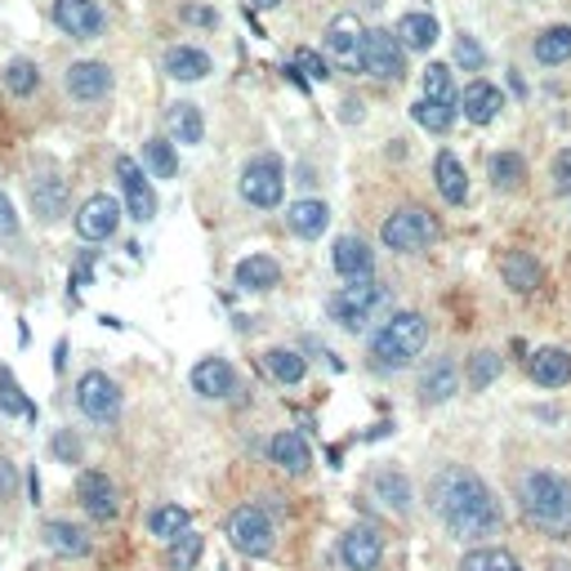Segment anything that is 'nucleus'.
<instances>
[{
  "mask_svg": "<svg viewBox=\"0 0 571 571\" xmlns=\"http://www.w3.org/2000/svg\"><path fill=\"white\" fill-rule=\"evenodd\" d=\"M54 455H59V460H68V464H72V460H77V455H81V442H77V438H72V433H59V438H54Z\"/></svg>",
  "mask_w": 571,
  "mask_h": 571,
  "instance_id": "nucleus-50",
  "label": "nucleus"
},
{
  "mask_svg": "<svg viewBox=\"0 0 571 571\" xmlns=\"http://www.w3.org/2000/svg\"><path fill=\"white\" fill-rule=\"evenodd\" d=\"M192 389L201 398H232L237 393V371L228 358H206L192 367Z\"/></svg>",
  "mask_w": 571,
  "mask_h": 571,
  "instance_id": "nucleus-17",
  "label": "nucleus"
},
{
  "mask_svg": "<svg viewBox=\"0 0 571 571\" xmlns=\"http://www.w3.org/2000/svg\"><path fill=\"white\" fill-rule=\"evenodd\" d=\"M522 513L549 535H571V487L544 469L527 473L522 478Z\"/></svg>",
  "mask_w": 571,
  "mask_h": 571,
  "instance_id": "nucleus-2",
  "label": "nucleus"
},
{
  "mask_svg": "<svg viewBox=\"0 0 571 571\" xmlns=\"http://www.w3.org/2000/svg\"><path fill=\"white\" fill-rule=\"evenodd\" d=\"M433 509L460 540H482L500 531V504L487 491V482L469 469H442L433 478Z\"/></svg>",
  "mask_w": 571,
  "mask_h": 571,
  "instance_id": "nucleus-1",
  "label": "nucleus"
},
{
  "mask_svg": "<svg viewBox=\"0 0 571 571\" xmlns=\"http://www.w3.org/2000/svg\"><path fill=\"white\" fill-rule=\"evenodd\" d=\"M228 540L237 553L246 558H263L272 549V518L263 504H241L232 518H228Z\"/></svg>",
  "mask_w": 571,
  "mask_h": 571,
  "instance_id": "nucleus-6",
  "label": "nucleus"
},
{
  "mask_svg": "<svg viewBox=\"0 0 571 571\" xmlns=\"http://www.w3.org/2000/svg\"><path fill=\"white\" fill-rule=\"evenodd\" d=\"M495 375H500V358H495V353H473V362H469V384H473V389H487Z\"/></svg>",
  "mask_w": 571,
  "mask_h": 571,
  "instance_id": "nucleus-44",
  "label": "nucleus"
},
{
  "mask_svg": "<svg viewBox=\"0 0 571 571\" xmlns=\"http://www.w3.org/2000/svg\"><path fill=\"white\" fill-rule=\"evenodd\" d=\"M117 179H121V188H126V206H130V219H152L157 214V192H152V183H148V174L139 170V161H130V157H117Z\"/></svg>",
  "mask_w": 571,
  "mask_h": 571,
  "instance_id": "nucleus-14",
  "label": "nucleus"
},
{
  "mask_svg": "<svg viewBox=\"0 0 571 571\" xmlns=\"http://www.w3.org/2000/svg\"><path fill=\"white\" fill-rule=\"evenodd\" d=\"M500 272H504V281L513 286L518 295H531L535 286L544 281V272H540V263L527 254V250H509L504 259H500Z\"/></svg>",
  "mask_w": 571,
  "mask_h": 571,
  "instance_id": "nucleus-23",
  "label": "nucleus"
},
{
  "mask_svg": "<svg viewBox=\"0 0 571 571\" xmlns=\"http://www.w3.org/2000/svg\"><path fill=\"white\" fill-rule=\"evenodd\" d=\"M553 188L571 197V148H562V152L553 157Z\"/></svg>",
  "mask_w": 571,
  "mask_h": 571,
  "instance_id": "nucleus-46",
  "label": "nucleus"
},
{
  "mask_svg": "<svg viewBox=\"0 0 571 571\" xmlns=\"http://www.w3.org/2000/svg\"><path fill=\"white\" fill-rule=\"evenodd\" d=\"M201 544H206V540H201L197 531H183L179 540H170V567H174V571H192L197 558H201Z\"/></svg>",
  "mask_w": 571,
  "mask_h": 571,
  "instance_id": "nucleus-42",
  "label": "nucleus"
},
{
  "mask_svg": "<svg viewBox=\"0 0 571 571\" xmlns=\"http://www.w3.org/2000/svg\"><path fill=\"white\" fill-rule=\"evenodd\" d=\"M286 223H291V232L295 237H322L327 232V223H331V210H327V201H313V197H304V201H295V206H286Z\"/></svg>",
  "mask_w": 571,
  "mask_h": 571,
  "instance_id": "nucleus-21",
  "label": "nucleus"
},
{
  "mask_svg": "<svg viewBox=\"0 0 571 571\" xmlns=\"http://www.w3.org/2000/svg\"><path fill=\"white\" fill-rule=\"evenodd\" d=\"M77 500H81V509L90 513V518H99V522H108V518H117V487L108 482V473H99V469H86L81 478H77Z\"/></svg>",
  "mask_w": 571,
  "mask_h": 571,
  "instance_id": "nucleus-15",
  "label": "nucleus"
},
{
  "mask_svg": "<svg viewBox=\"0 0 571 571\" xmlns=\"http://www.w3.org/2000/svg\"><path fill=\"white\" fill-rule=\"evenodd\" d=\"M183 19H188V23H214L210 10H183Z\"/></svg>",
  "mask_w": 571,
  "mask_h": 571,
  "instance_id": "nucleus-51",
  "label": "nucleus"
},
{
  "mask_svg": "<svg viewBox=\"0 0 571 571\" xmlns=\"http://www.w3.org/2000/svg\"><path fill=\"white\" fill-rule=\"evenodd\" d=\"M460 571H522L509 549H469L460 558Z\"/></svg>",
  "mask_w": 571,
  "mask_h": 571,
  "instance_id": "nucleus-37",
  "label": "nucleus"
},
{
  "mask_svg": "<svg viewBox=\"0 0 571 571\" xmlns=\"http://www.w3.org/2000/svg\"><path fill=\"white\" fill-rule=\"evenodd\" d=\"M424 99L442 103V108H455V86H451V68L447 63H429L424 68Z\"/></svg>",
  "mask_w": 571,
  "mask_h": 571,
  "instance_id": "nucleus-38",
  "label": "nucleus"
},
{
  "mask_svg": "<svg viewBox=\"0 0 571 571\" xmlns=\"http://www.w3.org/2000/svg\"><path fill=\"white\" fill-rule=\"evenodd\" d=\"M6 86H10V94H32L37 86H41V72H37V63H28V59H14L10 68H6Z\"/></svg>",
  "mask_w": 571,
  "mask_h": 571,
  "instance_id": "nucleus-43",
  "label": "nucleus"
},
{
  "mask_svg": "<svg viewBox=\"0 0 571 571\" xmlns=\"http://www.w3.org/2000/svg\"><path fill=\"white\" fill-rule=\"evenodd\" d=\"M460 389V371H455V362H447V358H438L424 375H420V398L433 407V402H447L451 393Z\"/></svg>",
  "mask_w": 571,
  "mask_h": 571,
  "instance_id": "nucleus-26",
  "label": "nucleus"
},
{
  "mask_svg": "<svg viewBox=\"0 0 571 571\" xmlns=\"http://www.w3.org/2000/svg\"><path fill=\"white\" fill-rule=\"evenodd\" d=\"M166 121H170V134H174L179 143H188V148L201 143V134H206V121H201V108H197V103H174Z\"/></svg>",
  "mask_w": 571,
  "mask_h": 571,
  "instance_id": "nucleus-33",
  "label": "nucleus"
},
{
  "mask_svg": "<svg viewBox=\"0 0 571 571\" xmlns=\"http://www.w3.org/2000/svg\"><path fill=\"white\" fill-rule=\"evenodd\" d=\"M268 460H272L277 469H286V473H304V469L313 464V451H309V442H304L295 429H281V433L268 442Z\"/></svg>",
  "mask_w": 571,
  "mask_h": 571,
  "instance_id": "nucleus-18",
  "label": "nucleus"
},
{
  "mask_svg": "<svg viewBox=\"0 0 571 571\" xmlns=\"http://www.w3.org/2000/svg\"><path fill=\"white\" fill-rule=\"evenodd\" d=\"M263 367L272 371L277 384H300L304 380V358L295 349H268L263 353Z\"/></svg>",
  "mask_w": 571,
  "mask_h": 571,
  "instance_id": "nucleus-36",
  "label": "nucleus"
},
{
  "mask_svg": "<svg viewBox=\"0 0 571 571\" xmlns=\"http://www.w3.org/2000/svg\"><path fill=\"white\" fill-rule=\"evenodd\" d=\"M522 174H527V166H522L518 152H495V157H491V183H495V188H518Z\"/></svg>",
  "mask_w": 571,
  "mask_h": 571,
  "instance_id": "nucleus-41",
  "label": "nucleus"
},
{
  "mask_svg": "<svg viewBox=\"0 0 571 571\" xmlns=\"http://www.w3.org/2000/svg\"><path fill=\"white\" fill-rule=\"evenodd\" d=\"M300 68L313 77V81H327L331 77V68H327V59H318L313 50H300Z\"/></svg>",
  "mask_w": 571,
  "mask_h": 571,
  "instance_id": "nucleus-48",
  "label": "nucleus"
},
{
  "mask_svg": "<svg viewBox=\"0 0 571 571\" xmlns=\"http://www.w3.org/2000/svg\"><path fill=\"white\" fill-rule=\"evenodd\" d=\"M117 223H121V206H117V197H108V192L86 197L81 210H77V232H81L86 241H108V237L117 232Z\"/></svg>",
  "mask_w": 571,
  "mask_h": 571,
  "instance_id": "nucleus-12",
  "label": "nucleus"
},
{
  "mask_svg": "<svg viewBox=\"0 0 571 571\" xmlns=\"http://www.w3.org/2000/svg\"><path fill=\"white\" fill-rule=\"evenodd\" d=\"M250 6H254V10H277L281 0H250Z\"/></svg>",
  "mask_w": 571,
  "mask_h": 571,
  "instance_id": "nucleus-52",
  "label": "nucleus"
},
{
  "mask_svg": "<svg viewBox=\"0 0 571 571\" xmlns=\"http://www.w3.org/2000/svg\"><path fill=\"white\" fill-rule=\"evenodd\" d=\"M286 192V170L277 157H254L246 170H241V197L259 210H272Z\"/></svg>",
  "mask_w": 571,
  "mask_h": 571,
  "instance_id": "nucleus-7",
  "label": "nucleus"
},
{
  "mask_svg": "<svg viewBox=\"0 0 571 571\" xmlns=\"http://www.w3.org/2000/svg\"><path fill=\"white\" fill-rule=\"evenodd\" d=\"M455 59H460V68L478 72V68H482V50H478V41H473V37H460V41H455Z\"/></svg>",
  "mask_w": 571,
  "mask_h": 571,
  "instance_id": "nucleus-45",
  "label": "nucleus"
},
{
  "mask_svg": "<svg viewBox=\"0 0 571 571\" xmlns=\"http://www.w3.org/2000/svg\"><path fill=\"white\" fill-rule=\"evenodd\" d=\"M393 37L402 41V50H433L438 41V19L433 14H402Z\"/></svg>",
  "mask_w": 571,
  "mask_h": 571,
  "instance_id": "nucleus-28",
  "label": "nucleus"
},
{
  "mask_svg": "<svg viewBox=\"0 0 571 571\" xmlns=\"http://www.w3.org/2000/svg\"><path fill=\"white\" fill-rule=\"evenodd\" d=\"M32 206H37V214L46 223H54L59 214H68V188H63V179H54V174L32 179Z\"/></svg>",
  "mask_w": 571,
  "mask_h": 571,
  "instance_id": "nucleus-25",
  "label": "nucleus"
},
{
  "mask_svg": "<svg viewBox=\"0 0 571 571\" xmlns=\"http://www.w3.org/2000/svg\"><path fill=\"white\" fill-rule=\"evenodd\" d=\"M206 72H210V54H201L192 46L166 50V77H174V81H201Z\"/></svg>",
  "mask_w": 571,
  "mask_h": 571,
  "instance_id": "nucleus-29",
  "label": "nucleus"
},
{
  "mask_svg": "<svg viewBox=\"0 0 571 571\" xmlns=\"http://www.w3.org/2000/svg\"><path fill=\"white\" fill-rule=\"evenodd\" d=\"M362 50H367V28L358 23V14H335L327 23V54L344 72H362Z\"/></svg>",
  "mask_w": 571,
  "mask_h": 571,
  "instance_id": "nucleus-9",
  "label": "nucleus"
},
{
  "mask_svg": "<svg viewBox=\"0 0 571 571\" xmlns=\"http://www.w3.org/2000/svg\"><path fill=\"white\" fill-rule=\"evenodd\" d=\"M340 558L349 571H375L380 558H384V535L371 527V522H358L353 531H344L340 540Z\"/></svg>",
  "mask_w": 571,
  "mask_h": 571,
  "instance_id": "nucleus-13",
  "label": "nucleus"
},
{
  "mask_svg": "<svg viewBox=\"0 0 571 571\" xmlns=\"http://www.w3.org/2000/svg\"><path fill=\"white\" fill-rule=\"evenodd\" d=\"M277 281H281V268L268 254H250V259L237 263V286L241 291H272Z\"/></svg>",
  "mask_w": 571,
  "mask_h": 571,
  "instance_id": "nucleus-27",
  "label": "nucleus"
},
{
  "mask_svg": "<svg viewBox=\"0 0 571 571\" xmlns=\"http://www.w3.org/2000/svg\"><path fill=\"white\" fill-rule=\"evenodd\" d=\"M424 344H429V322L420 313H393L371 340V362L380 371H402L424 353Z\"/></svg>",
  "mask_w": 571,
  "mask_h": 571,
  "instance_id": "nucleus-3",
  "label": "nucleus"
},
{
  "mask_svg": "<svg viewBox=\"0 0 571 571\" xmlns=\"http://www.w3.org/2000/svg\"><path fill=\"white\" fill-rule=\"evenodd\" d=\"M411 117H415V126H424L429 134H447V130H451V121H455V108H442V103L420 99V103L411 108Z\"/></svg>",
  "mask_w": 571,
  "mask_h": 571,
  "instance_id": "nucleus-40",
  "label": "nucleus"
},
{
  "mask_svg": "<svg viewBox=\"0 0 571 571\" xmlns=\"http://www.w3.org/2000/svg\"><path fill=\"white\" fill-rule=\"evenodd\" d=\"M108 90H112V68H108V63L86 59V63H72V68H68V94H72V99L99 103V99H108Z\"/></svg>",
  "mask_w": 571,
  "mask_h": 571,
  "instance_id": "nucleus-16",
  "label": "nucleus"
},
{
  "mask_svg": "<svg viewBox=\"0 0 571 571\" xmlns=\"http://www.w3.org/2000/svg\"><path fill=\"white\" fill-rule=\"evenodd\" d=\"M433 237H438V223H433V214L420 210V206L393 210V214L384 219V228H380V241H384L389 250H398V254H420Z\"/></svg>",
  "mask_w": 571,
  "mask_h": 571,
  "instance_id": "nucleus-5",
  "label": "nucleus"
},
{
  "mask_svg": "<svg viewBox=\"0 0 571 571\" xmlns=\"http://www.w3.org/2000/svg\"><path fill=\"white\" fill-rule=\"evenodd\" d=\"M527 367H531V380L540 389H562L571 380V353H562V349H540Z\"/></svg>",
  "mask_w": 571,
  "mask_h": 571,
  "instance_id": "nucleus-22",
  "label": "nucleus"
},
{
  "mask_svg": "<svg viewBox=\"0 0 571 571\" xmlns=\"http://www.w3.org/2000/svg\"><path fill=\"white\" fill-rule=\"evenodd\" d=\"M46 544L59 553V558H86L90 553V540H86V531L81 527H72V522H46Z\"/></svg>",
  "mask_w": 571,
  "mask_h": 571,
  "instance_id": "nucleus-30",
  "label": "nucleus"
},
{
  "mask_svg": "<svg viewBox=\"0 0 571 571\" xmlns=\"http://www.w3.org/2000/svg\"><path fill=\"white\" fill-rule=\"evenodd\" d=\"M384 304H389V291H384L375 277H367V281L340 286V291L331 295V318H335L344 331H362Z\"/></svg>",
  "mask_w": 571,
  "mask_h": 571,
  "instance_id": "nucleus-4",
  "label": "nucleus"
},
{
  "mask_svg": "<svg viewBox=\"0 0 571 571\" xmlns=\"http://www.w3.org/2000/svg\"><path fill=\"white\" fill-rule=\"evenodd\" d=\"M14 232H19V214H14L10 197L0 192V237H14Z\"/></svg>",
  "mask_w": 571,
  "mask_h": 571,
  "instance_id": "nucleus-49",
  "label": "nucleus"
},
{
  "mask_svg": "<svg viewBox=\"0 0 571 571\" xmlns=\"http://www.w3.org/2000/svg\"><path fill=\"white\" fill-rule=\"evenodd\" d=\"M531 54H535V63H544V68L567 63V59H571V28H549V32H540L535 46H531Z\"/></svg>",
  "mask_w": 571,
  "mask_h": 571,
  "instance_id": "nucleus-32",
  "label": "nucleus"
},
{
  "mask_svg": "<svg viewBox=\"0 0 571 571\" xmlns=\"http://www.w3.org/2000/svg\"><path fill=\"white\" fill-rule=\"evenodd\" d=\"M433 179H438V192H442L451 206H464V197H469V179H464V166H460V157H455V152H438V161H433Z\"/></svg>",
  "mask_w": 571,
  "mask_h": 571,
  "instance_id": "nucleus-24",
  "label": "nucleus"
},
{
  "mask_svg": "<svg viewBox=\"0 0 571 571\" xmlns=\"http://www.w3.org/2000/svg\"><path fill=\"white\" fill-rule=\"evenodd\" d=\"M19 491V469L10 460H0V500H14Z\"/></svg>",
  "mask_w": 571,
  "mask_h": 571,
  "instance_id": "nucleus-47",
  "label": "nucleus"
},
{
  "mask_svg": "<svg viewBox=\"0 0 571 571\" xmlns=\"http://www.w3.org/2000/svg\"><path fill=\"white\" fill-rule=\"evenodd\" d=\"M54 23L59 32H68L72 41H94L103 32V10L99 0H54Z\"/></svg>",
  "mask_w": 571,
  "mask_h": 571,
  "instance_id": "nucleus-11",
  "label": "nucleus"
},
{
  "mask_svg": "<svg viewBox=\"0 0 571 571\" xmlns=\"http://www.w3.org/2000/svg\"><path fill=\"white\" fill-rule=\"evenodd\" d=\"M371 491H375V500H384V504L398 509V513L411 509V482H407L398 469H380V473L371 478Z\"/></svg>",
  "mask_w": 571,
  "mask_h": 571,
  "instance_id": "nucleus-31",
  "label": "nucleus"
},
{
  "mask_svg": "<svg viewBox=\"0 0 571 571\" xmlns=\"http://www.w3.org/2000/svg\"><path fill=\"white\" fill-rule=\"evenodd\" d=\"M148 531H152L157 540H179V535L188 531V509H183V504H157V509L148 513Z\"/></svg>",
  "mask_w": 571,
  "mask_h": 571,
  "instance_id": "nucleus-35",
  "label": "nucleus"
},
{
  "mask_svg": "<svg viewBox=\"0 0 571 571\" xmlns=\"http://www.w3.org/2000/svg\"><path fill=\"white\" fill-rule=\"evenodd\" d=\"M362 72H371L375 81H398L407 72V50L393 32L375 28L367 32V50H362Z\"/></svg>",
  "mask_w": 571,
  "mask_h": 571,
  "instance_id": "nucleus-10",
  "label": "nucleus"
},
{
  "mask_svg": "<svg viewBox=\"0 0 571 571\" xmlns=\"http://www.w3.org/2000/svg\"><path fill=\"white\" fill-rule=\"evenodd\" d=\"M143 161L157 179H174L179 174V157H174V143L170 139H148L143 143Z\"/></svg>",
  "mask_w": 571,
  "mask_h": 571,
  "instance_id": "nucleus-39",
  "label": "nucleus"
},
{
  "mask_svg": "<svg viewBox=\"0 0 571 571\" xmlns=\"http://www.w3.org/2000/svg\"><path fill=\"white\" fill-rule=\"evenodd\" d=\"M460 108H464V117H469L473 126H491V121L500 117L504 99H500V90H495L491 81H469L464 94H460Z\"/></svg>",
  "mask_w": 571,
  "mask_h": 571,
  "instance_id": "nucleus-19",
  "label": "nucleus"
},
{
  "mask_svg": "<svg viewBox=\"0 0 571 571\" xmlns=\"http://www.w3.org/2000/svg\"><path fill=\"white\" fill-rule=\"evenodd\" d=\"M0 415H23V420H37V402L23 398L19 380L10 367H0Z\"/></svg>",
  "mask_w": 571,
  "mask_h": 571,
  "instance_id": "nucleus-34",
  "label": "nucleus"
},
{
  "mask_svg": "<svg viewBox=\"0 0 571 571\" xmlns=\"http://www.w3.org/2000/svg\"><path fill=\"white\" fill-rule=\"evenodd\" d=\"M331 259H335V272H340L344 281H367V277H371V268H375V254L367 250V241H362V237H340Z\"/></svg>",
  "mask_w": 571,
  "mask_h": 571,
  "instance_id": "nucleus-20",
  "label": "nucleus"
},
{
  "mask_svg": "<svg viewBox=\"0 0 571 571\" xmlns=\"http://www.w3.org/2000/svg\"><path fill=\"white\" fill-rule=\"evenodd\" d=\"M77 407L94 420V424H112L121 415V389L117 380H108L103 371H86L77 380Z\"/></svg>",
  "mask_w": 571,
  "mask_h": 571,
  "instance_id": "nucleus-8",
  "label": "nucleus"
}]
</instances>
